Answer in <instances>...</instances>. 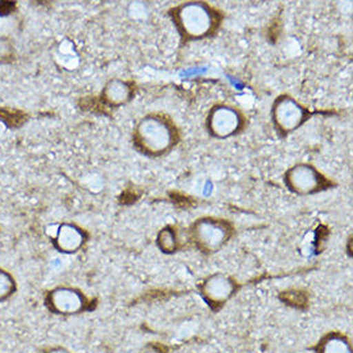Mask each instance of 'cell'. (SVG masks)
<instances>
[{"instance_id": "1", "label": "cell", "mask_w": 353, "mask_h": 353, "mask_svg": "<svg viewBox=\"0 0 353 353\" xmlns=\"http://www.w3.org/2000/svg\"><path fill=\"white\" fill-rule=\"evenodd\" d=\"M135 145L147 156L165 154L179 140L176 125L166 114L148 116L135 131Z\"/></svg>"}, {"instance_id": "2", "label": "cell", "mask_w": 353, "mask_h": 353, "mask_svg": "<svg viewBox=\"0 0 353 353\" xmlns=\"http://www.w3.org/2000/svg\"><path fill=\"white\" fill-rule=\"evenodd\" d=\"M232 235V226L217 219H201L194 223L192 236L199 250L205 253L217 252Z\"/></svg>"}, {"instance_id": "3", "label": "cell", "mask_w": 353, "mask_h": 353, "mask_svg": "<svg viewBox=\"0 0 353 353\" xmlns=\"http://www.w3.org/2000/svg\"><path fill=\"white\" fill-rule=\"evenodd\" d=\"M44 303L48 311L59 316H72L84 312L88 307V299L79 289L71 287H57L48 290Z\"/></svg>"}, {"instance_id": "4", "label": "cell", "mask_w": 353, "mask_h": 353, "mask_svg": "<svg viewBox=\"0 0 353 353\" xmlns=\"http://www.w3.org/2000/svg\"><path fill=\"white\" fill-rule=\"evenodd\" d=\"M57 251L71 254L80 251L86 242V232L74 223H61L49 235Z\"/></svg>"}, {"instance_id": "5", "label": "cell", "mask_w": 353, "mask_h": 353, "mask_svg": "<svg viewBox=\"0 0 353 353\" xmlns=\"http://www.w3.org/2000/svg\"><path fill=\"white\" fill-rule=\"evenodd\" d=\"M235 284L230 278L217 274L205 280L203 284L205 298L214 306H220L232 297Z\"/></svg>"}, {"instance_id": "6", "label": "cell", "mask_w": 353, "mask_h": 353, "mask_svg": "<svg viewBox=\"0 0 353 353\" xmlns=\"http://www.w3.org/2000/svg\"><path fill=\"white\" fill-rule=\"evenodd\" d=\"M132 97V88L121 80H111L105 85L102 93L103 102L111 107L126 104Z\"/></svg>"}, {"instance_id": "7", "label": "cell", "mask_w": 353, "mask_h": 353, "mask_svg": "<svg viewBox=\"0 0 353 353\" xmlns=\"http://www.w3.org/2000/svg\"><path fill=\"white\" fill-rule=\"evenodd\" d=\"M319 353H352V347L342 335H329L320 344Z\"/></svg>"}, {"instance_id": "8", "label": "cell", "mask_w": 353, "mask_h": 353, "mask_svg": "<svg viewBox=\"0 0 353 353\" xmlns=\"http://www.w3.org/2000/svg\"><path fill=\"white\" fill-rule=\"evenodd\" d=\"M17 292V281L10 271L0 268V303L10 301Z\"/></svg>"}, {"instance_id": "9", "label": "cell", "mask_w": 353, "mask_h": 353, "mask_svg": "<svg viewBox=\"0 0 353 353\" xmlns=\"http://www.w3.org/2000/svg\"><path fill=\"white\" fill-rule=\"evenodd\" d=\"M159 245L163 252H175L177 250V238L176 234L174 230H171L170 228L163 229L159 232Z\"/></svg>"}, {"instance_id": "10", "label": "cell", "mask_w": 353, "mask_h": 353, "mask_svg": "<svg viewBox=\"0 0 353 353\" xmlns=\"http://www.w3.org/2000/svg\"><path fill=\"white\" fill-rule=\"evenodd\" d=\"M14 57V46L10 37H0V63H10Z\"/></svg>"}, {"instance_id": "11", "label": "cell", "mask_w": 353, "mask_h": 353, "mask_svg": "<svg viewBox=\"0 0 353 353\" xmlns=\"http://www.w3.org/2000/svg\"><path fill=\"white\" fill-rule=\"evenodd\" d=\"M170 195H171V201L174 202V205L180 208H190L195 205L194 198L184 194L181 192H172Z\"/></svg>"}, {"instance_id": "12", "label": "cell", "mask_w": 353, "mask_h": 353, "mask_svg": "<svg viewBox=\"0 0 353 353\" xmlns=\"http://www.w3.org/2000/svg\"><path fill=\"white\" fill-rule=\"evenodd\" d=\"M280 28H281V25H280V21L278 19H275L274 23H271L269 28H268V37H269L272 43L278 41L280 35Z\"/></svg>"}, {"instance_id": "13", "label": "cell", "mask_w": 353, "mask_h": 353, "mask_svg": "<svg viewBox=\"0 0 353 353\" xmlns=\"http://www.w3.org/2000/svg\"><path fill=\"white\" fill-rule=\"evenodd\" d=\"M139 353H162V351L159 350V347H157L156 344L150 343L144 345Z\"/></svg>"}, {"instance_id": "14", "label": "cell", "mask_w": 353, "mask_h": 353, "mask_svg": "<svg viewBox=\"0 0 353 353\" xmlns=\"http://www.w3.org/2000/svg\"><path fill=\"white\" fill-rule=\"evenodd\" d=\"M44 353H72L70 352L67 348L65 347H59V345H56V347H49L47 348Z\"/></svg>"}]
</instances>
